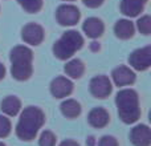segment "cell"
Instances as JSON below:
<instances>
[{"label":"cell","mask_w":151,"mask_h":146,"mask_svg":"<svg viewBox=\"0 0 151 146\" xmlns=\"http://www.w3.org/2000/svg\"><path fill=\"white\" fill-rule=\"evenodd\" d=\"M90 47H91V49H93V51H98V49H99V45H98V43H96V41H94V43H91V45H90Z\"/></svg>","instance_id":"cell-28"},{"label":"cell","mask_w":151,"mask_h":146,"mask_svg":"<svg viewBox=\"0 0 151 146\" xmlns=\"http://www.w3.org/2000/svg\"><path fill=\"white\" fill-rule=\"evenodd\" d=\"M82 1L88 8H98L104 4L105 0H82Z\"/></svg>","instance_id":"cell-24"},{"label":"cell","mask_w":151,"mask_h":146,"mask_svg":"<svg viewBox=\"0 0 151 146\" xmlns=\"http://www.w3.org/2000/svg\"><path fill=\"white\" fill-rule=\"evenodd\" d=\"M11 130H12V125L11 121L7 116L0 114V138H5L9 136Z\"/></svg>","instance_id":"cell-22"},{"label":"cell","mask_w":151,"mask_h":146,"mask_svg":"<svg viewBox=\"0 0 151 146\" xmlns=\"http://www.w3.org/2000/svg\"><path fill=\"white\" fill-rule=\"evenodd\" d=\"M64 71H65L68 78L77 80V78L82 77V74L85 73V64L80 59H69V61L64 66Z\"/></svg>","instance_id":"cell-18"},{"label":"cell","mask_w":151,"mask_h":146,"mask_svg":"<svg viewBox=\"0 0 151 146\" xmlns=\"http://www.w3.org/2000/svg\"><path fill=\"white\" fill-rule=\"evenodd\" d=\"M4 76H5V66L0 63V81L4 78Z\"/></svg>","instance_id":"cell-26"},{"label":"cell","mask_w":151,"mask_h":146,"mask_svg":"<svg viewBox=\"0 0 151 146\" xmlns=\"http://www.w3.org/2000/svg\"><path fill=\"white\" fill-rule=\"evenodd\" d=\"M82 31L90 39H98L105 32V24L98 17H88L82 24Z\"/></svg>","instance_id":"cell-12"},{"label":"cell","mask_w":151,"mask_h":146,"mask_svg":"<svg viewBox=\"0 0 151 146\" xmlns=\"http://www.w3.org/2000/svg\"><path fill=\"white\" fill-rule=\"evenodd\" d=\"M94 144H96V139H94L93 137H89L88 141H86V145L88 146H94Z\"/></svg>","instance_id":"cell-27"},{"label":"cell","mask_w":151,"mask_h":146,"mask_svg":"<svg viewBox=\"0 0 151 146\" xmlns=\"http://www.w3.org/2000/svg\"><path fill=\"white\" fill-rule=\"evenodd\" d=\"M149 0H122L121 1V12L126 17H137L143 12Z\"/></svg>","instance_id":"cell-14"},{"label":"cell","mask_w":151,"mask_h":146,"mask_svg":"<svg viewBox=\"0 0 151 146\" xmlns=\"http://www.w3.org/2000/svg\"><path fill=\"white\" fill-rule=\"evenodd\" d=\"M111 80L117 86L133 85L137 80L135 72L126 65H119L111 72Z\"/></svg>","instance_id":"cell-10"},{"label":"cell","mask_w":151,"mask_h":146,"mask_svg":"<svg viewBox=\"0 0 151 146\" xmlns=\"http://www.w3.org/2000/svg\"><path fill=\"white\" fill-rule=\"evenodd\" d=\"M45 124V114L37 106H27L20 113L16 125V136L21 141H32L36 138L40 129Z\"/></svg>","instance_id":"cell-1"},{"label":"cell","mask_w":151,"mask_h":146,"mask_svg":"<svg viewBox=\"0 0 151 146\" xmlns=\"http://www.w3.org/2000/svg\"><path fill=\"white\" fill-rule=\"evenodd\" d=\"M137 28L145 36H149L151 33V17L150 15H143L137 21Z\"/></svg>","instance_id":"cell-20"},{"label":"cell","mask_w":151,"mask_h":146,"mask_svg":"<svg viewBox=\"0 0 151 146\" xmlns=\"http://www.w3.org/2000/svg\"><path fill=\"white\" fill-rule=\"evenodd\" d=\"M11 74L17 81H27L33 73V52L27 45H16L11 49Z\"/></svg>","instance_id":"cell-2"},{"label":"cell","mask_w":151,"mask_h":146,"mask_svg":"<svg viewBox=\"0 0 151 146\" xmlns=\"http://www.w3.org/2000/svg\"><path fill=\"white\" fill-rule=\"evenodd\" d=\"M60 109H61V113L64 114V117L70 118V120L77 118L78 116L81 114V112H82L81 104L77 101V100H73V98L64 100L60 105Z\"/></svg>","instance_id":"cell-17"},{"label":"cell","mask_w":151,"mask_h":146,"mask_svg":"<svg viewBox=\"0 0 151 146\" xmlns=\"http://www.w3.org/2000/svg\"><path fill=\"white\" fill-rule=\"evenodd\" d=\"M81 12L73 4H63L56 11V20L63 27H73L80 21Z\"/></svg>","instance_id":"cell-6"},{"label":"cell","mask_w":151,"mask_h":146,"mask_svg":"<svg viewBox=\"0 0 151 146\" xmlns=\"http://www.w3.org/2000/svg\"><path fill=\"white\" fill-rule=\"evenodd\" d=\"M115 105H117L118 116L125 124H135L141 117V105L139 97L134 89L126 88L121 89L115 96Z\"/></svg>","instance_id":"cell-3"},{"label":"cell","mask_w":151,"mask_h":146,"mask_svg":"<svg viewBox=\"0 0 151 146\" xmlns=\"http://www.w3.org/2000/svg\"><path fill=\"white\" fill-rule=\"evenodd\" d=\"M64 1H74V0H64Z\"/></svg>","instance_id":"cell-30"},{"label":"cell","mask_w":151,"mask_h":146,"mask_svg":"<svg viewBox=\"0 0 151 146\" xmlns=\"http://www.w3.org/2000/svg\"><path fill=\"white\" fill-rule=\"evenodd\" d=\"M0 109L7 117H15L21 112V101L16 96H7L3 98Z\"/></svg>","instance_id":"cell-16"},{"label":"cell","mask_w":151,"mask_h":146,"mask_svg":"<svg viewBox=\"0 0 151 146\" xmlns=\"http://www.w3.org/2000/svg\"><path fill=\"white\" fill-rule=\"evenodd\" d=\"M21 39L29 45H40L45 39V31L40 24L28 23L21 29Z\"/></svg>","instance_id":"cell-9"},{"label":"cell","mask_w":151,"mask_h":146,"mask_svg":"<svg viewBox=\"0 0 151 146\" xmlns=\"http://www.w3.org/2000/svg\"><path fill=\"white\" fill-rule=\"evenodd\" d=\"M17 3L21 5L24 11L28 13H37L42 8V0H17Z\"/></svg>","instance_id":"cell-19"},{"label":"cell","mask_w":151,"mask_h":146,"mask_svg":"<svg viewBox=\"0 0 151 146\" xmlns=\"http://www.w3.org/2000/svg\"><path fill=\"white\" fill-rule=\"evenodd\" d=\"M56 134L50 130H44L41 132L39 137V146H56Z\"/></svg>","instance_id":"cell-21"},{"label":"cell","mask_w":151,"mask_h":146,"mask_svg":"<svg viewBox=\"0 0 151 146\" xmlns=\"http://www.w3.org/2000/svg\"><path fill=\"white\" fill-rule=\"evenodd\" d=\"M129 64L133 71L138 72H145L151 66V47L139 48L135 49L134 52L130 53L129 56Z\"/></svg>","instance_id":"cell-5"},{"label":"cell","mask_w":151,"mask_h":146,"mask_svg":"<svg viewBox=\"0 0 151 146\" xmlns=\"http://www.w3.org/2000/svg\"><path fill=\"white\" fill-rule=\"evenodd\" d=\"M49 89L50 94L55 98H66L73 93L74 85L70 78L65 77V76H57L56 78L52 80Z\"/></svg>","instance_id":"cell-8"},{"label":"cell","mask_w":151,"mask_h":146,"mask_svg":"<svg viewBox=\"0 0 151 146\" xmlns=\"http://www.w3.org/2000/svg\"><path fill=\"white\" fill-rule=\"evenodd\" d=\"M0 146H5V144H3V142H0Z\"/></svg>","instance_id":"cell-29"},{"label":"cell","mask_w":151,"mask_h":146,"mask_svg":"<svg viewBox=\"0 0 151 146\" xmlns=\"http://www.w3.org/2000/svg\"><path fill=\"white\" fill-rule=\"evenodd\" d=\"M97 146H118V141L113 136H104L99 138Z\"/></svg>","instance_id":"cell-23"},{"label":"cell","mask_w":151,"mask_h":146,"mask_svg":"<svg viewBox=\"0 0 151 146\" xmlns=\"http://www.w3.org/2000/svg\"><path fill=\"white\" fill-rule=\"evenodd\" d=\"M83 47V37L78 31L69 29L53 44V55L58 60H69L76 55V52Z\"/></svg>","instance_id":"cell-4"},{"label":"cell","mask_w":151,"mask_h":146,"mask_svg":"<svg viewBox=\"0 0 151 146\" xmlns=\"http://www.w3.org/2000/svg\"><path fill=\"white\" fill-rule=\"evenodd\" d=\"M88 122L96 129L105 128L110 122V114L105 108H94L88 114Z\"/></svg>","instance_id":"cell-13"},{"label":"cell","mask_w":151,"mask_h":146,"mask_svg":"<svg viewBox=\"0 0 151 146\" xmlns=\"http://www.w3.org/2000/svg\"><path fill=\"white\" fill-rule=\"evenodd\" d=\"M114 33L118 39L129 40L135 33V25L130 19H121L114 25Z\"/></svg>","instance_id":"cell-15"},{"label":"cell","mask_w":151,"mask_h":146,"mask_svg":"<svg viewBox=\"0 0 151 146\" xmlns=\"http://www.w3.org/2000/svg\"><path fill=\"white\" fill-rule=\"evenodd\" d=\"M130 141L134 146H150L151 145V130L147 125L139 124L135 125L130 132Z\"/></svg>","instance_id":"cell-11"},{"label":"cell","mask_w":151,"mask_h":146,"mask_svg":"<svg viewBox=\"0 0 151 146\" xmlns=\"http://www.w3.org/2000/svg\"><path fill=\"white\" fill-rule=\"evenodd\" d=\"M89 89H90L91 96H94L96 98L104 100L106 97H109L113 92V82L107 76L99 74L90 80L89 84Z\"/></svg>","instance_id":"cell-7"},{"label":"cell","mask_w":151,"mask_h":146,"mask_svg":"<svg viewBox=\"0 0 151 146\" xmlns=\"http://www.w3.org/2000/svg\"><path fill=\"white\" fill-rule=\"evenodd\" d=\"M58 146H80L77 141H73V139H65V141H63Z\"/></svg>","instance_id":"cell-25"}]
</instances>
